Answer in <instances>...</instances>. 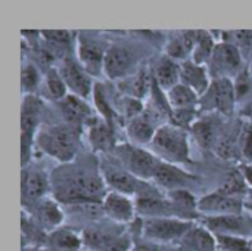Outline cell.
I'll return each instance as SVG.
<instances>
[{
	"label": "cell",
	"mask_w": 252,
	"mask_h": 251,
	"mask_svg": "<svg viewBox=\"0 0 252 251\" xmlns=\"http://www.w3.org/2000/svg\"><path fill=\"white\" fill-rule=\"evenodd\" d=\"M53 198L66 204H99L106 197V183L100 170L93 172L86 166L62 164L52 178Z\"/></svg>",
	"instance_id": "cell-1"
},
{
	"label": "cell",
	"mask_w": 252,
	"mask_h": 251,
	"mask_svg": "<svg viewBox=\"0 0 252 251\" xmlns=\"http://www.w3.org/2000/svg\"><path fill=\"white\" fill-rule=\"evenodd\" d=\"M35 145L62 164L72 163L78 152V129L68 124L41 129L35 136Z\"/></svg>",
	"instance_id": "cell-2"
},
{
	"label": "cell",
	"mask_w": 252,
	"mask_h": 251,
	"mask_svg": "<svg viewBox=\"0 0 252 251\" xmlns=\"http://www.w3.org/2000/svg\"><path fill=\"white\" fill-rule=\"evenodd\" d=\"M149 146L151 152L164 163L180 166L190 161L188 133L177 124H162Z\"/></svg>",
	"instance_id": "cell-3"
},
{
	"label": "cell",
	"mask_w": 252,
	"mask_h": 251,
	"mask_svg": "<svg viewBox=\"0 0 252 251\" xmlns=\"http://www.w3.org/2000/svg\"><path fill=\"white\" fill-rule=\"evenodd\" d=\"M118 163L139 180H152L161 160L151 151L143 149L139 145L121 143L114 149Z\"/></svg>",
	"instance_id": "cell-4"
},
{
	"label": "cell",
	"mask_w": 252,
	"mask_h": 251,
	"mask_svg": "<svg viewBox=\"0 0 252 251\" xmlns=\"http://www.w3.org/2000/svg\"><path fill=\"white\" fill-rule=\"evenodd\" d=\"M192 226L193 222L177 217L143 219L142 235L148 241L157 244H170L174 241H180Z\"/></svg>",
	"instance_id": "cell-5"
},
{
	"label": "cell",
	"mask_w": 252,
	"mask_h": 251,
	"mask_svg": "<svg viewBox=\"0 0 252 251\" xmlns=\"http://www.w3.org/2000/svg\"><path fill=\"white\" fill-rule=\"evenodd\" d=\"M242 53L241 50L229 43L221 41L217 43L210 61H208V71L213 80L217 78H236L242 71Z\"/></svg>",
	"instance_id": "cell-6"
},
{
	"label": "cell",
	"mask_w": 252,
	"mask_h": 251,
	"mask_svg": "<svg viewBox=\"0 0 252 251\" xmlns=\"http://www.w3.org/2000/svg\"><path fill=\"white\" fill-rule=\"evenodd\" d=\"M235 83L229 78L213 80L208 90L199 98V107L204 111H216L223 115H230L235 109Z\"/></svg>",
	"instance_id": "cell-7"
},
{
	"label": "cell",
	"mask_w": 252,
	"mask_h": 251,
	"mask_svg": "<svg viewBox=\"0 0 252 251\" xmlns=\"http://www.w3.org/2000/svg\"><path fill=\"white\" fill-rule=\"evenodd\" d=\"M41 102L34 95H25L22 101V115H21V149H22V166L28 163L31 155V148L34 143V135L38 127Z\"/></svg>",
	"instance_id": "cell-8"
},
{
	"label": "cell",
	"mask_w": 252,
	"mask_h": 251,
	"mask_svg": "<svg viewBox=\"0 0 252 251\" xmlns=\"http://www.w3.org/2000/svg\"><path fill=\"white\" fill-rule=\"evenodd\" d=\"M100 173H102V178H103L106 186H109L111 191L124 194L127 197H137L139 191L142 189V186L145 183L143 180H139L131 173H128L118 163L117 158H115V163L114 161L102 163Z\"/></svg>",
	"instance_id": "cell-9"
},
{
	"label": "cell",
	"mask_w": 252,
	"mask_h": 251,
	"mask_svg": "<svg viewBox=\"0 0 252 251\" xmlns=\"http://www.w3.org/2000/svg\"><path fill=\"white\" fill-rule=\"evenodd\" d=\"M202 225L214 235H229L252 240V216L244 213L221 217H204Z\"/></svg>",
	"instance_id": "cell-10"
},
{
	"label": "cell",
	"mask_w": 252,
	"mask_h": 251,
	"mask_svg": "<svg viewBox=\"0 0 252 251\" xmlns=\"http://www.w3.org/2000/svg\"><path fill=\"white\" fill-rule=\"evenodd\" d=\"M63 83L66 84L71 95L80 96L83 99H87L93 89V83L90 78V74L80 65L78 61L72 58H63L61 61V65L58 68Z\"/></svg>",
	"instance_id": "cell-11"
},
{
	"label": "cell",
	"mask_w": 252,
	"mask_h": 251,
	"mask_svg": "<svg viewBox=\"0 0 252 251\" xmlns=\"http://www.w3.org/2000/svg\"><path fill=\"white\" fill-rule=\"evenodd\" d=\"M198 212L202 217H221L244 213V200L238 197L208 194L198 200Z\"/></svg>",
	"instance_id": "cell-12"
},
{
	"label": "cell",
	"mask_w": 252,
	"mask_h": 251,
	"mask_svg": "<svg viewBox=\"0 0 252 251\" xmlns=\"http://www.w3.org/2000/svg\"><path fill=\"white\" fill-rule=\"evenodd\" d=\"M106 52H108V49H105L99 41H96L87 36L78 37L77 58H78L80 65L90 75H97V74L103 72Z\"/></svg>",
	"instance_id": "cell-13"
},
{
	"label": "cell",
	"mask_w": 252,
	"mask_h": 251,
	"mask_svg": "<svg viewBox=\"0 0 252 251\" xmlns=\"http://www.w3.org/2000/svg\"><path fill=\"white\" fill-rule=\"evenodd\" d=\"M158 114L152 109H143L142 114L131 118L127 124V135L133 145H149L159 129Z\"/></svg>",
	"instance_id": "cell-14"
},
{
	"label": "cell",
	"mask_w": 252,
	"mask_h": 251,
	"mask_svg": "<svg viewBox=\"0 0 252 251\" xmlns=\"http://www.w3.org/2000/svg\"><path fill=\"white\" fill-rule=\"evenodd\" d=\"M152 180L158 189L165 191L168 194L173 191L188 189V186L192 182H195L196 179H195V176L182 170L179 166L161 161Z\"/></svg>",
	"instance_id": "cell-15"
},
{
	"label": "cell",
	"mask_w": 252,
	"mask_h": 251,
	"mask_svg": "<svg viewBox=\"0 0 252 251\" xmlns=\"http://www.w3.org/2000/svg\"><path fill=\"white\" fill-rule=\"evenodd\" d=\"M136 64V55L123 46H111L106 52L103 72L109 80H124Z\"/></svg>",
	"instance_id": "cell-16"
},
{
	"label": "cell",
	"mask_w": 252,
	"mask_h": 251,
	"mask_svg": "<svg viewBox=\"0 0 252 251\" xmlns=\"http://www.w3.org/2000/svg\"><path fill=\"white\" fill-rule=\"evenodd\" d=\"M50 188V178L44 172L31 167L22 169V203H25V206L35 204L46 198Z\"/></svg>",
	"instance_id": "cell-17"
},
{
	"label": "cell",
	"mask_w": 252,
	"mask_h": 251,
	"mask_svg": "<svg viewBox=\"0 0 252 251\" xmlns=\"http://www.w3.org/2000/svg\"><path fill=\"white\" fill-rule=\"evenodd\" d=\"M102 210L106 217H109L112 222L123 225L128 223L136 216V203L130 197L109 191L106 197L102 201Z\"/></svg>",
	"instance_id": "cell-18"
},
{
	"label": "cell",
	"mask_w": 252,
	"mask_h": 251,
	"mask_svg": "<svg viewBox=\"0 0 252 251\" xmlns=\"http://www.w3.org/2000/svg\"><path fill=\"white\" fill-rule=\"evenodd\" d=\"M210 71L208 67L195 64L192 59H188L182 62L180 70V83L192 89L199 98L208 90L213 80H210Z\"/></svg>",
	"instance_id": "cell-19"
},
{
	"label": "cell",
	"mask_w": 252,
	"mask_h": 251,
	"mask_svg": "<svg viewBox=\"0 0 252 251\" xmlns=\"http://www.w3.org/2000/svg\"><path fill=\"white\" fill-rule=\"evenodd\" d=\"M87 139L97 152H108L115 149L112 126L103 117H93L87 124Z\"/></svg>",
	"instance_id": "cell-20"
},
{
	"label": "cell",
	"mask_w": 252,
	"mask_h": 251,
	"mask_svg": "<svg viewBox=\"0 0 252 251\" xmlns=\"http://www.w3.org/2000/svg\"><path fill=\"white\" fill-rule=\"evenodd\" d=\"M59 107L68 126L75 129H78L83 124H87L94 117L87 102L75 95H68L66 98H63L59 102Z\"/></svg>",
	"instance_id": "cell-21"
},
{
	"label": "cell",
	"mask_w": 252,
	"mask_h": 251,
	"mask_svg": "<svg viewBox=\"0 0 252 251\" xmlns=\"http://www.w3.org/2000/svg\"><path fill=\"white\" fill-rule=\"evenodd\" d=\"M179 243L185 251H217L216 235L204 225H193Z\"/></svg>",
	"instance_id": "cell-22"
},
{
	"label": "cell",
	"mask_w": 252,
	"mask_h": 251,
	"mask_svg": "<svg viewBox=\"0 0 252 251\" xmlns=\"http://www.w3.org/2000/svg\"><path fill=\"white\" fill-rule=\"evenodd\" d=\"M180 70L182 64L173 58L164 55L154 65V78L155 83L165 92L180 83Z\"/></svg>",
	"instance_id": "cell-23"
},
{
	"label": "cell",
	"mask_w": 252,
	"mask_h": 251,
	"mask_svg": "<svg viewBox=\"0 0 252 251\" xmlns=\"http://www.w3.org/2000/svg\"><path fill=\"white\" fill-rule=\"evenodd\" d=\"M83 246V235L65 226L46 235V249L49 251H80Z\"/></svg>",
	"instance_id": "cell-24"
},
{
	"label": "cell",
	"mask_w": 252,
	"mask_h": 251,
	"mask_svg": "<svg viewBox=\"0 0 252 251\" xmlns=\"http://www.w3.org/2000/svg\"><path fill=\"white\" fill-rule=\"evenodd\" d=\"M35 207H37L35 209V220L38 222V225L41 228L49 229V232L61 228V223L63 220V213H62V210H61V207L55 198L46 197V198L37 201Z\"/></svg>",
	"instance_id": "cell-25"
},
{
	"label": "cell",
	"mask_w": 252,
	"mask_h": 251,
	"mask_svg": "<svg viewBox=\"0 0 252 251\" xmlns=\"http://www.w3.org/2000/svg\"><path fill=\"white\" fill-rule=\"evenodd\" d=\"M165 96L174 112H193L195 107L199 105V96L182 83L167 90Z\"/></svg>",
	"instance_id": "cell-26"
},
{
	"label": "cell",
	"mask_w": 252,
	"mask_h": 251,
	"mask_svg": "<svg viewBox=\"0 0 252 251\" xmlns=\"http://www.w3.org/2000/svg\"><path fill=\"white\" fill-rule=\"evenodd\" d=\"M196 40V31H183L177 33L167 46V56L174 61H188L186 58L192 55Z\"/></svg>",
	"instance_id": "cell-27"
},
{
	"label": "cell",
	"mask_w": 252,
	"mask_h": 251,
	"mask_svg": "<svg viewBox=\"0 0 252 251\" xmlns=\"http://www.w3.org/2000/svg\"><path fill=\"white\" fill-rule=\"evenodd\" d=\"M216 192H219L221 195L238 197V198H242V195L250 194L248 182H247L242 170H232V172H229L227 176L224 178L223 183L220 185V188Z\"/></svg>",
	"instance_id": "cell-28"
},
{
	"label": "cell",
	"mask_w": 252,
	"mask_h": 251,
	"mask_svg": "<svg viewBox=\"0 0 252 251\" xmlns=\"http://www.w3.org/2000/svg\"><path fill=\"white\" fill-rule=\"evenodd\" d=\"M217 43L213 38V34L208 31H196V40H195V47L192 52V61L199 65L208 64Z\"/></svg>",
	"instance_id": "cell-29"
},
{
	"label": "cell",
	"mask_w": 252,
	"mask_h": 251,
	"mask_svg": "<svg viewBox=\"0 0 252 251\" xmlns=\"http://www.w3.org/2000/svg\"><path fill=\"white\" fill-rule=\"evenodd\" d=\"M192 135L196 139L198 145L204 149H210L216 141V127L210 120H198L190 124Z\"/></svg>",
	"instance_id": "cell-30"
},
{
	"label": "cell",
	"mask_w": 252,
	"mask_h": 251,
	"mask_svg": "<svg viewBox=\"0 0 252 251\" xmlns=\"http://www.w3.org/2000/svg\"><path fill=\"white\" fill-rule=\"evenodd\" d=\"M120 86L126 96L140 101L148 92V77L145 72H139L137 75H128L121 81Z\"/></svg>",
	"instance_id": "cell-31"
},
{
	"label": "cell",
	"mask_w": 252,
	"mask_h": 251,
	"mask_svg": "<svg viewBox=\"0 0 252 251\" xmlns=\"http://www.w3.org/2000/svg\"><path fill=\"white\" fill-rule=\"evenodd\" d=\"M44 89H46V93H47L52 99L59 101V102H61L63 98L68 96V93H66V92H68V87H66V84L63 83V80H62L59 71L55 70V68L49 70V72H47V75H46V81H44Z\"/></svg>",
	"instance_id": "cell-32"
},
{
	"label": "cell",
	"mask_w": 252,
	"mask_h": 251,
	"mask_svg": "<svg viewBox=\"0 0 252 251\" xmlns=\"http://www.w3.org/2000/svg\"><path fill=\"white\" fill-rule=\"evenodd\" d=\"M217 251H252L251 240L229 235H216Z\"/></svg>",
	"instance_id": "cell-33"
},
{
	"label": "cell",
	"mask_w": 252,
	"mask_h": 251,
	"mask_svg": "<svg viewBox=\"0 0 252 251\" xmlns=\"http://www.w3.org/2000/svg\"><path fill=\"white\" fill-rule=\"evenodd\" d=\"M40 83V75L38 71L35 70L34 65L28 64L22 68V89H25L27 95H30V92Z\"/></svg>",
	"instance_id": "cell-34"
},
{
	"label": "cell",
	"mask_w": 252,
	"mask_h": 251,
	"mask_svg": "<svg viewBox=\"0 0 252 251\" xmlns=\"http://www.w3.org/2000/svg\"><path fill=\"white\" fill-rule=\"evenodd\" d=\"M252 87V78L248 75L247 71H242L238 77H236V83H235V93H236V101L245 98Z\"/></svg>",
	"instance_id": "cell-35"
},
{
	"label": "cell",
	"mask_w": 252,
	"mask_h": 251,
	"mask_svg": "<svg viewBox=\"0 0 252 251\" xmlns=\"http://www.w3.org/2000/svg\"><path fill=\"white\" fill-rule=\"evenodd\" d=\"M41 36L46 40L53 41V43H59V44H65L71 38V34L66 31H43Z\"/></svg>",
	"instance_id": "cell-36"
},
{
	"label": "cell",
	"mask_w": 252,
	"mask_h": 251,
	"mask_svg": "<svg viewBox=\"0 0 252 251\" xmlns=\"http://www.w3.org/2000/svg\"><path fill=\"white\" fill-rule=\"evenodd\" d=\"M242 154L247 160H252V127H247L242 133Z\"/></svg>",
	"instance_id": "cell-37"
},
{
	"label": "cell",
	"mask_w": 252,
	"mask_h": 251,
	"mask_svg": "<svg viewBox=\"0 0 252 251\" xmlns=\"http://www.w3.org/2000/svg\"><path fill=\"white\" fill-rule=\"evenodd\" d=\"M242 173H244V176H245V179H247V182H248V185L252 188V167L251 166H244L242 167Z\"/></svg>",
	"instance_id": "cell-38"
},
{
	"label": "cell",
	"mask_w": 252,
	"mask_h": 251,
	"mask_svg": "<svg viewBox=\"0 0 252 251\" xmlns=\"http://www.w3.org/2000/svg\"><path fill=\"white\" fill-rule=\"evenodd\" d=\"M248 209L252 212V191L250 192V203H248Z\"/></svg>",
	"instance_id": "cell-39"
},
{
	"label": "cell",
	"mask_w": 252,
	"mask_h": 251,
	"mask_svg": "<svg viewBox=\"0 0 252 251\" xmlns=\"http://www.w3.org/2000/svg\"><path fill=\"white\" fill-rule=\"evenodd\" d=\"M251 247H252V240H251Z\"/></svg>",
	"instance_id": "cell-40"
}]
</instances>
